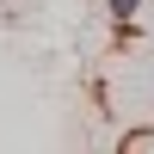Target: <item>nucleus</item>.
Masks as SVG:
<instances>
[{
	"label": "nucleus",
	"instance_id": "1",
	"mask_svg": "<svg viewBox=\"0 0 154 154\" xmlns=\"http://www.w3.org/2000/svg\"><path fill=\"white\" fill-rule=\"evenodd\" d=\"M105 12H111V19H117V25H130L136 12H142V0H105Z\"/></svg>",
	"mask_w": 154,
	"mask_h": 154
}]
</instances>
